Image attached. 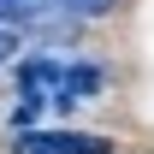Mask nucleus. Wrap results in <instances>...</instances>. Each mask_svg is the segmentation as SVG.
Masks as SVG:
<instances>
[{
	"instance_id": "obj_4",
	"label": "nucleus",
	"mask_w": 154,
	"mask_h": 154,
	"mask_svg": "<svg viewBox=\"0 0 154 154\" xmlns=\"http://www.w3.org/2000/svg\"><path fill=\"white\" fill-rule=\"evenodd\" d=\"M71 6H77V12H83V18H101V12H113L119 0H71Z\"/></svg>"
},
{
	"instance_id": "obj_3",
	"label": "nucleus",
	"mask_w": 154,
	"mask_h": 154,
	"mask_svg": "<svg viewBox=\"0 0 154 154\" xmlns=\"http://www.w3.org/2000/svg\"><path fill=\"white\" fill-rule=\"evenodd\" d=\"M59 0H0V24H30V18H48Z\"/></svg>"
},
{
	"instance_id": "obj_5",
	"label": "nucleus",
	"mask_w": 154,
	"mask_h": 154,
	"mask_svg": "<svg viewBox=\"0 0 154 154\" xmlns=\"http://www.w3.org/2000/svg\"><path fill=\"white\" fill-rule=\"evenodd\" d=\"M12 48H18V36H12V24H0V65L12 59Z\"/></svg>"
},
{
	"instance_id": "obj_1",
	"label": "nucleus",
	"mask_w": 154,
	"mask_h": 154,
	"mask_svg": "<svg viewBox=\"0 0 154 154\" xmlns=\"http://www.w3.org/2000/svg\"><path fill=\"white\" fill-rule=\"evenodd\" d=\"M101 65H89V59H54V54H36L18 65V125H30V119L42 113V107H83L89 95H101Z\"/></svg>"
},
{
	"instance_id": "obj_2",
	"label": "nucleus",
	"mask_w": 154,
	"mask_h": 154,
	"mask_svg": "<svg viewBox=\"0 0 154 154\" xmlns=\"http://www.w3.org/2000/svg\"><path fill=\"white\" fill-rule=\"evenodd\" d=\"M113 142L89 131H18L12 154H107Z\"/></svg>"
}]
</instances>
